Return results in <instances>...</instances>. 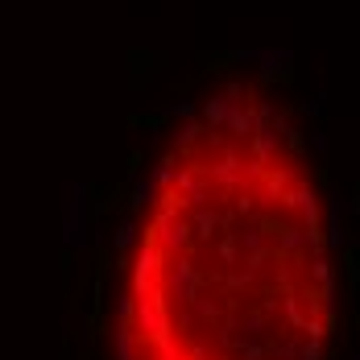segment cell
<instances>
[{
	"label": "cell",
	"mask_w": 360,
	"mask_h": 360,
	"mask_svg": "<svg viewBox=\"0 0 360 360\" xmlns=\"http://www.w3.org/2000/svg\"><path fill=\"white\" fill-rule=\"evenodd\" d=\"M335 240L307 133L257 88L195 104L125 232L116 360H331Z\"/></svg>",
	"instance_id": "cell-1"
}]
</instances>
